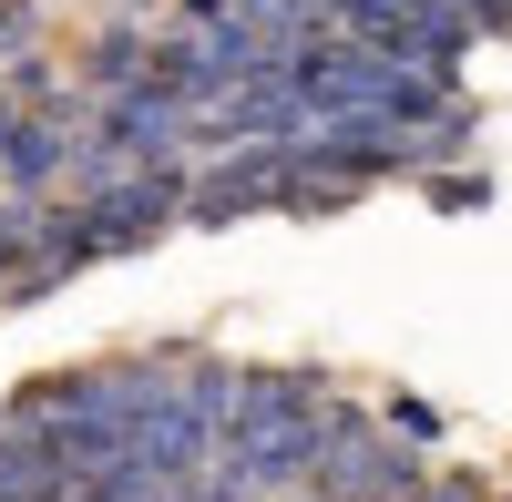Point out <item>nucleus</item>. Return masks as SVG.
Here are the masks:
<instances>
[{
  "label": "nucleus",
  "instance_id": "obj_1",
  "mask_svg": "<svg viewBox=\"0 0 512 502\" xmlns=\"http://www.w3.org/2000/svg\"><path fill=\"white\" fill-rule=\"evenodd\" d=\"M31 31H41V0H0V62L31 52Z\"/></svg>",
  "mask_w": 512,
  "mask_h": 502
}]
</instances>
